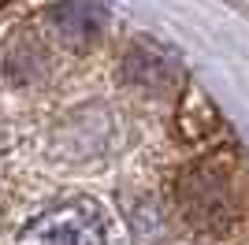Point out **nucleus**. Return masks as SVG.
<instances>
[{
    "instance_id": "obj_4",
    "label": "nucleus",
    "mask_w": 249,
    "mask_h": 245,
    "mask_svg": "<svg viewBox=\"0 0 249 245\" xmlns=\"http://www.w3.org/2000/svg\"><path fill=\"white\" fill-rule=\"evenodd\" d=\"M0 4H4V0H0Z\"/></svg>"
},
{
    "instance_id": "obj_2",
    "label": "nucleus",
    "mask_w": 249,
    "mask_h": 245,
    "mask_svg": "<svg viewBox=\"0 0 249 245\" xmlns=\"http://www.w3.org/2000/svg\"><path fill=\"white\" fill-rule=\"evenodd\" d=\"M108 26V8L101 0H63L49 11V30L63 49H89Z\"/></svg>"
},
{
    "instance_id": "obj_3",
    "label": "nucleus",
    "mask_w": 249,
    "mask_h": 245,
    "mask_svg": "<svg viewBox=\"0 0 249 245\" xmlns=\"http://www.w3.org/2000/svg\"><path fill=\"white\" fill-rule=\"evenodd\" d=\"M171 74H175L171 56H167V52H160V49H153L149 41L134 45V49H130V56H126V78L138 82V86L164 89V86H171Z\"/></svg>"
},
{
    "instance_id": "obj_1",
    "label": "nucleus",
    "mask_w": 249,
    "mask_h": 245,
    "mask_svg": "<svg viewBox=\"0 0 249 245\" xmlns=\"http://www.w3.org/2000/svg\"><path fill=\"white\" fill-rule=\"evenodd\" d=\"M19 242H37V245H101L108 242V227L104 215L89 197L78 201H63L56 208H49L45 215H37L26 230L19 234Z\"/></svg>"
}]
</instances>
